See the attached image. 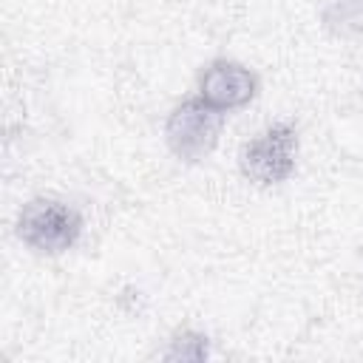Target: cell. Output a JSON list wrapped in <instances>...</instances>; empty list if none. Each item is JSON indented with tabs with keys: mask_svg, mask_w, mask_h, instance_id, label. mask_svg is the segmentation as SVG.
<instances>
[{
	"mask_svg": "<svg viewBox=\"0 0 363 363\" xmlns=\"http://www.w3.org/2000/svg\"><path fill=\"white\" fill-rule=\"evenodd\" d=\"M82 233L79 213L57 199H31L17 216V235L43 255H60L77 244Z\"/></svg>",
	"mask_w": 363,
	"mask_h": 363,
	"instance_id": "obj_1",
	"label": "cell"
},
{
	"mask_svg": "<svg viewBox=\"0 0 363 363\" xmlns=\"http://www.w3.org/2000/svg\"><path fill=\"white\" fill-rule=\"evenodd\" d=\"M221 125H224V111L207 105L201 96L184 99L167 116L164 139L173 156H179L182 162H201L218 145Z\"/></svg>",
	"mask_w": 363,
	"mask_h": 363,
	"instance_id": "obj_2",
	"label": "cell"
},
{
	"mask_svg": "<svg viewBox=\"0 0 363 363\" xmlns=\"http://www.w3.org/2000/svg\"><path fill=\"white\" fill-rule=\"evenodd\" d=\"M298 156V133L289 122L269 125L241 147V173L255 184H281L292 176Z\"/></svg>",
	"mask_w": 363,
	"mask_h": 363,
	"instance_id": "obj_3",
	"label": "cell"
},
{
	"mask_svg": "<svg viewBox=\"0 0 363 363\" xmlns=\"http://www.w3.org/2000/svg\"><path fill=\"white\" fill-rule=\"evenodd\" d=\"M258 94V79L255 74L233 60H216L204 68L201 79H199V96L218 108V111H235L244 108L247 102H252Z\"/></svg>",
	"mask_w": 363,
	"mask_h": 363,
	"instance_id": "obj_4",
	"label": "cell"
},
{
	"mask_svg": "<svg viewBox=\"0 0 363 363\" xmlns=\"http://www.w3.org/2000/svg\"><path fill=\"white\" fill-rule=\"evenodd\" d=\"M167 357H182V360H201L207 357V337L196 332H182L173 337V349Z\"/></svg>",
	"mask_w": 363,
	"mask_h": 363,
	"instance_id": "obj_5",
	"label": "cell"
}]
</instances>
